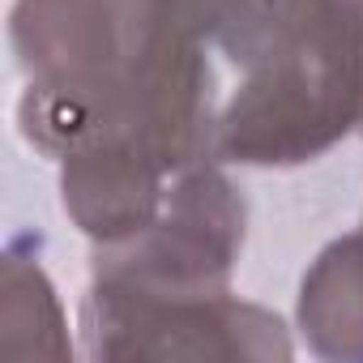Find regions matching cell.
I'll list each match as a JSON object with an SVG mask.
<instances>
[{"instance_id": "1", "label": "cell", "mask_w": 363, "mask_h": 363, "mask_svg": "<svg viewBox=\"0 0 363 363\" xmlns=\"http://www.w3.org/2000/svg\"><path fill=\"white\" fill-rule=\"evenodd\" d=\"M363 116V0L337 5L316 30L248 69L218 116V158L299 167L333 150Z\"/></svg>"}, {"instance_id": "2", "label": "cell", "mask_w": 363, "mask_h": 363, "mask_svg": "<svg viewBox=\"0 0 363 363\" xmlns=\"http://www.w3.org/2000/svg\"><path fill=\"white\" fill-rule=\"evenodd\" d=\"M82 342L90 359L120 363H274L295 342L278 312L223 295H141L90 282L82 299Z\"/></svg>"}, {"instance_id": "3", "label": "cell", "mask_w": 363, "mask_h": 363, "mask_svg": "<svg viewBox=\"0 0 363 363\" xmlns=\"http://www.w3.org/2000/svg\"><path fill=\"white\" fill-rule=\"evenodd\" d=\"M248 206L218 158L179 171L158 218L111 248H94L90 282L141 295H223L244 252Z\"/></svg>"}, {"instance_id": "4", "label": "cell", "mask_w": 363, "mask_h": 363, "mask_svg": "<svg viewBox=\"0 0 363 363\" xmlns=\"http://www.w3.org/2000/svg\"><path fill=\"white\" fill-rule=\"evenodd\" d=\"M171 179L175 175L150 150L111 137L60 158V201L94 248H111L158 218Z\"/></svg>"}, {"instance_id": "5", "label": "cell", "mask_w": 363, "mask_h": 363, "mask_svg": "<svg viewBox=\"0 0 363 363\" xmlns=\"http://www.w3.org/2000/svg\"><path fill=\"white\" fill-rule=\"evenodd\" d=\"M346 0H162V9L244 73L316 30Z\"/></svg>"}, {"instance_id": "6", "label": "cell", "mask_w": 363, "mask_h": 363, "mask_svg": "<svg viewBox=\"0 0 363 363\" xmlns=\"http://www.w3.org/2000/svg\"><path fill=\"white\" fill-rule=\"evenodd\" d=\"M295 316L320 359L363 363V231L333 240L308 265Z\"/></svg>"}, {"instance_id": "7", "label": "cell", "mask_w": 363, "mask_h": 363, "mask_svg": "<svg viewBox=\"0 0 363 363\" xmlns=\"http://www.w3.org/2000/svg\"><path fill=\"white\" fill-rule=\"evenodd\" d=\"M0 350L73 359L69 320H65L52 278L43 274L39 261L13 257V252L0 265Z\"/></svg>"}, {"instance_id": "8", "label": "cell", "mask_w": 363, "mask_h": 363, "mask_svg": "<svg viewBox=\"0 0 363 363\" xmlns=\"http://www.w3.org/2000/svg\"><path fill=\"white\" fill-rule=\"evenodd\" d=\"M359 133H363V116H359Z\"/></svg>"}, {"instance_id": "9", "label": "cell", "mask_w": 363, "mask_h": 363, "mask_svg": "<svg viewBox=\"0 0 363 363\" xmlns=\"http://www.w3.org/2000/svg\"><path fill=\"white\" fill-rule=\"evenodd\" d=\"M359 231H363V227H359Z\"/></svg>"}]
</instances>
